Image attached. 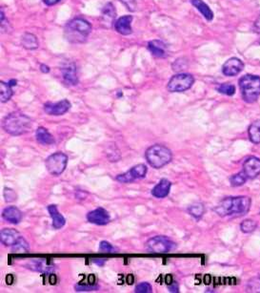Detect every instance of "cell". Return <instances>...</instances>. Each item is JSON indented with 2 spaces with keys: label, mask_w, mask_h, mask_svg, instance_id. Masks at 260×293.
Here are the masks:
<instances>
[{
  "label": "cell",
  "mask_w": 260,
  "mask_h": 293,
  "mask_svg": "<svg viewBox=\"0 0 260 293\" xmlns=\"http://www.w3.org/2000/svg\"><path fill=\"white\" fill-rule=\"evenodd\" d=\"M146 249L152 253L163 254L175 249V244L166 236H157L146 243Z\"/></svg>",
  "instance_id": "cell-6"
},
{
  "label": "cell",
  "mask_w": 260,
  "mask_h": 293,
  "mask_svg": "<svg viewBox=\"0 0 260 293\" xmlns=\"http://www.w3.org/2000/svg\"><path fill=\"white\" fill-rule=\"evenodd\" d=\"M67 162H68V157L62 152H58L48 157L45 164L50 174L54 176H59L65 171Z\"/></svg>",
  "instance_id": "cell-7"
},
{
  "label": "cell",
  "mask_w": 260,
  "mask_h": 293,
  "mask_svg": "<svg viewBox=\"0 0 260 293\" xmlns=\"http://www.w3.org/2000/svg\"><path fill=\"white\" fill-rule=\"evenodd\" d=\"M244 68L243 62L237 58L228 59L222 66V72L225 75L233 76L240 73Z\"/></svg>",
  "instance_id": "cell-13"
},
{
  "label": "cell",
  "mask_w": 260,
  "mask_h": 293,
  "mask_svg": "<svg viewBox=\"0 0 260 293\" xmlns=\"http://www.w3.org/2000/svg\"><path fill=\"white\" fill-rule=\"evenodd\" d=\"M0 92H1V103H7L9 100H11L13 96V90L12 86L4 81L0 82Z\"/></svg>",
  "instance_id": "cell-27"
},
{
  "label": "cell",
  "mask_w": 260,
  "mask_h": 293,
  "mask_svg": "<svg viewBox=\"0 0 260 293\" xmlns=\"http://www.w3.org/2000/svg\"><path fill=\"white\" fill-rule=\"evenodd\" d=\"M168 290L170 293H178V285L175 282H173L172 284L169 285Z\"/></svg>",
  "instance_id": "cell-38"
},
{
  "label": "cell",
  "mask_w": 260,
  "mask_h": 293,
  "mask_svg": "<svg viewBox=\"0 0 260 293\" xmlns=\"http://www.w3.org/2000/svg\"><path fill=\"white\" fill-rule=\"evenodd\" d=\"M4 198L6 200V202H14L16 199V194L15 191L13 189H9V188H5L4 190Z\"/></svg>",
  "instance_id": "cell-35"
},
{
  "label": "cell",
  "mask_w": 260,
  "mask_h": 293,
  "mask_svg": "<svg viewBox=\"0 0 260 293\" xmlns=\"http://www.w3.org/2000/svg\"><path fill=\"white\" fill-rule=\"evenodd\" d=\"M99 250L104 253H113L115 251V249L110 243L103 241L99 245Z\"/></svg>",
  "instance_id": "cell-34"
},
{
  "label": "cell",
  "mask_w": 260,
  "mask_h": 293,
  "mask_svg": "<svg viewBox=\"0 0 260 293\" xmlns=\"http://www.w3.org/2000/svg\"><path fill=\"white\" fill-rule=\"evenodd\" d=\"M147 171L148 169L145 164H137L130 168L126 173L118 175L116 177V180L121 183H128L139 179H143L147 174Z\"/></svg>",
  "instance_id": "cell-9"
},
{
  "label": "cell",
  "mask_w": 260,
  "mask_h": 293,
  "mask_svg": "<svg viewBox=\"0 0 260 293\" xmlns=\"http://www.w3.org/2000/svg\"><path fill=\"white\" fill-rule=\"evenodd\" d=\"M251 205L252 200L249 197H229L222 200L215 208V211L220 217H241L249 212Z\"/></svg>",
  "instance_id": "cell-1"
},
{
  "label": "cell",
  "mask_w": 260,
  "mask_h": 293,
  "mask_svg": "<svg viewBox=\"0 0 260 293\" xmlns=\"http://www.w3.org/2000/svg\"><path fill=\"white\" fill-rule=\"evenodd\" d=\"M133 17L131 15H124L119 17L115 23V28L117 33H119L122 36H129L132 33L131 29V21Z\"/></svg>",
  "instance_id": "cell-16"
},
{
  "label": "cell",
  "mask_w": 260,
  "mask_h": 293,
  "mask_svg": "<svg viewBox=\"0 0 260 293\" xmlns=\"http://www.w3.org/2000/svg\"><path fill=\"white\" fill-rule=\"evenodd\" d=\"M239 87L242 98L247 103H254L260 96V77L254 74H246L239 79Z\"/></svg>",
  "instance_id": "cell-5"
},
{
  "label": "cell",
  "mask_w": 260,
  "mask_h": 293,
  "mask_svg": "<svg viewBox=\"0 0 260 293\" xmlns=\"http://www.w3.org/2000/svg\"><path fill=\"white\" fill-rule=\"evenodd\" d=\"M9 84L13 87V86H15V84H16V80L15 79H13V80H10V82H9Z\"/></svg>",
  "instance_id": "cell-46"
},
{
  "label": "cell",
  "mask_w": 260,
  "mask_h": 293,
  "mask_svg": "<svg viewBox=\"0 0 260 293\" xmlns=\"http://www.w3.org/2000/svg\"><path fill=\"white\" fill-rule=\"evenodd\" d=\"M188 211L193 217H195V219H199L202 217L203 214H204L205 207L200 203H195L189 207Z\"/></svg>",
  "instance_id": "cell-29"
},
{
  "label": "cell",
  "mask_w": 260,
  "mask_h": 293,
  "mask_svg": "<svg viewBox=\"0 0 260 293\" xmlns=\"http://www.w3.org/2000/svg\"><path fill=\"white\" fill-rule=\"evenodd\" d=\"M247 180H248V178L246 177L244 172L241 171V172H239L237 174L232 175L230 178V183H231V186L238 187V186H242L243 184H245Z\"/></svg>",
  "instance_id": "cell-30"
},
{
  "label": "cell",
  "mask_w": 260,
  "mask_h": 293,
  "mask_svg": "<svg viewBox=\"0 0 260 293\" xmlns=\"http://www.w3.org/2000/svg\"><path fill=\"white\" fill-rule=\"evenodd\" d=\"M21 44L27 50H35L38 47V41L34 35L25 33L21 37Z\"/></svg>",
  "instance_id": "cell-24"
},
{
  "label": "cell",
  "mask_w": 260,
  "mask_h": 293,
  "mask_svg": "<svg viewBox=\"0 0 260 293\" xmlns=\"http://www.w3.org/2000/svg\"><path fill=\"white\" fill-rule=\"evenodd\" d=\"M29 266L32 269L40 272H49L54 269V266L50 265L44 259H34L30 263Z\"/></svg>",
  "instance_id": "cell-25"
},
{
  "label": "cell",
  "mask_w": 260,
  "mask_h": 293,
  "mask_svg": "<svg viewBox=\"0 0 260 293\" xmlns=\"http://www.w3.org/2000/svg\"><path fill=\"white\" fill-rule=\"evenodd\" d=\"M93 262L95 264H98V265H103L105 263V260L104 259H95Z\"/></svg>",
  "instance_id": "cell-41"
},
{
  "label": "cell",
  "mask_w": 260,
  "mask_h": 293,
  "mask_svg": "<svg viewBox=\"0 0 260 293\" xmlns=\"http://www.w3.org/2000/svg\"><path fill=\"white\" fill-rule=\"evenodd\" d=\"M172 183L167 179L160 180L159 183L153 188L152 195L158 199H163L167 197L171 190Z\"/></svg>",
  "instance_id": "cell-17"
},
{
  "label": "cell",
  "mask_w": 260,
  "mask_h": 293,
  "mask_svg": "<svg viewBox=\"0 0 260 293\" xmlns=\"http://www.w3.org/2000/svg\"><path fill=\"white\" fill-rule=\"evenodd\" d=\"M44 2V4H46L47 6H53L55 4L58 3L60 0H42Z\"/></svg>",
  "instance_id": "cell-39"
},
{
  "label": "cell",
  "mask_w": 260,
  "mask_h": 293,
  "mask_svg": "<svg viewBox=\"0 0 260 293\" xmlns=\"http://www.w3.org/2000/svg\"><path fill=\"white\" fill-rule=\"evenodd\" d=\"M87 220L91 223H95L98 225H105L110 222L111 217L107 210H105L102 207H98L88 213Z\"/></svg>",
  "instance_id": "cell-12"
},
{
  "label": "cell",
  "mask_w": 260,
  "mask_h": 293,
  "mask_svg": "<svg viewBox=\"0 0 260 293\" xmlns=\"http://www.w3.org/2000/svg\"><path fill=\"white\" fill-rule=\"evenodd\" d=\"M191 3L193 6H195L201 13V15L208 21H212L214 19L213 11L210 9V7L203 0H191Z\"/></svg>",
  "instance_id": "cell-23"
},
{
  "label": "cell",
  "mask_w": 260,
  "mask_h": 293,
  "mask_svg": "<svg viewBox=\"0 0 260 293\" xmlns=\"http://www.w3.org/2000/svg\"><path fill=\"white\" fill-rule=\"evenodd\" d=\"M128 284H132L133 283V276L132 275H128V279H127Z\"/></svg>",
  "instance_id": "cell-44"
},
{
  "label": "cell",
  "mask_w": 260,
  "mask_h": 293,
  "mask_svg": "<svg viewBox=\"0 0 260 293\" xmlns=\"http://www.w3.org/2000/svg\"><path fill=\"white\" fill-rule=\"evenodd\" d=\"M6 282H7V284H9V285H11V284H13V275H8L7 277H6Z\"/></svg>",
  "instance_id": "cell-42"
},
{
  "label": "cell",
  "mask_w": 260,
  "mask_h": 293,
  "mask_svg": "<svg viewBox=\"0 0 260 293\" xmlns=\"http://www.w3.org/2000/svg\"><path fill=\"white\" fill-rule=\"evenodd\" d=\"M258 224L255 220H245L240 225L242 232L244 233H251L253 232L256 228H257Z\"/></svg>",
  "instance_id": "cell-32"
},
{
  "label": "cell",
  "mask_w": 260,
  "mask_h": 293,
  "mask_svg": "<svg viewBox=\"0 0 260 293\" xmlns=\"http://www.w3.org/2000/svg\"><path fill=\"white\" fill-rule=\"evenodd\" d=\"M145 158L152 167L159 169L172 161L173 154L168 147L162 145H155L147 149Z\"/></svg>",
  "instance_id": "cell-4"
},
{
  "label": "cell",
  "mask_w": 260,
  "mask_h": 293,
  "mask_svg": "<svg viewBox=\"0 0 260 293\" xmlns=\"http://www.w3.org/2000/svg\"><path fill=\"white\" fill-rule=\"evenodd\" d=\"M40 70L45 73H49V72H50V68H49L47 65H45V64H41V65H40Z\"/></svg>",
  "instance_id": "cell-40"
},
{
  "label": "cell",
  "mask_w": 260,
  "mask_h": 293,
  "mask_svg": "<svg viewBox=\"0 0 260 293\" xmlns=\"http://www.w3.org/2000/svg\"><path fill=\"white\" fill-rule=\"evenodd\" d=\"M35 138H36L37 142L43 146H50V145H53L56 143L52 134L44 127L37 128V130L35 132Z\"/></svg>",
  "instance_id": "cell-22"
},
{
  "label": "cell",
  "mask_w": 260,
  "mask_h": 293,
  "mask_svg": "<svg viewBox=\"0 0 260 293\" xmlns=\"http://www.w3.org/2000/svg\"><path fill=\"white\" fill-rule=\"evenodd\" d=\"M195 78L190 73H177L170 79L167 88L172 93L185 92L193 86Z\"/></svg>",
  "instance_id": "cell-8"
},
{
  "label": "cell",
  "mask_w": 260,
  "mask_h": 293,
  "mask_svg": "<svg viewBox=\"0 0 260 293\" xmlns=\"http://www.w3.org/2000/svg\"><path fill=\"white\" fill-rule=\"evenodd\" d=\"M116 11L112 3L106 4L102 9V24L106 28H111L116 23Z\"/></svg>",
  "instance_id": "cell-15"
},
{
  "label": "cell",
  "mask_w": 260,
  "mask_h": 293,
  "mask_svg": "<svg viewBox=\"0 0 260 293\" xmlns=\"http://www.w3.org/2000/svg\"><path fill=\"white\" fill-rule=\"evenodd\" d=\"M48 211L52 217V220H53V226L54 228L56 229H60L62 228L65 223H66V220L65 218L59 213L58 211V206L55 205H51L48 206Z\"/></svg>",
  "instance_id": "cell-21"
},
{
  "label": "cell",
  "mask_w": 260,
  "mask_h": 293,
  "mask_svg": "<svg viewBox=\"0 0 260 293\" xmlns=\"http://www.w3.org/2000/svg\"><path fill=\"white\" fill-rule=\"evenodd\" d=\"M217 91L226 96H233L235 93V86L231 83H223L217 87Z\"/></svg>",
  "instance_id": "cell-31"
},
{
  "label": "cell",
  "mask_w": 260,
  "mask_h": 293,
  "mask_svg": "<svg viewBox=\"0 0 260 293\" xmlns=\"http://www.w3.org/2000/svg\"><path fill=\"white\" fill-rule=\"evenodd\" d=\"M249 138L253 144H260V119L254 121L249 127Z\"/></svg>",
  "instance_id": "cell-26"
},
{
  "label": "cell",
  "mask_w": 260,
  "mask_h": 293,
  "mask_svg": "<svg viewBox=\"0 0 260 293\" xmlns=\"http://www.w3.org/2000/svg\"><path fill=\"white\" fill-rule=\"evenodd\" d=\"M12 251L15 254H24V253H27L29 251V245L25 241V239H23L22 237H20L17 240V242L15 243V245L12 246Z\"/></svg>",
  "instance_id": "cell-28"
},
{
  "label": "cell",
  "mask_w": 260,
  "mask_h": 293,
  "mask_svg": "<svg viewBox=\"0 0 260 293\" xmlns=\"http://www.w3.org/2000/svg\"><path fill=\"white\" fill-rule=\"evenodd\" d=\"M72 107V104L68 100H62L57 103H47L44 105V110L51 116H62L67 113Z\"/></svg>",
  "instance_id": "cell-10"
},
{
  "label": "cell",
  "mask_w": 260,
  "mask_h": 293,
  "mask_svg": "<svg viewBox=\"0 0 260 293\" xmlns=\"http://www.w3.org/2000/svg\"><path fill=\"white\" fill-rule=\"evenodd\" d=\"M148 49L152 55L156 58H165L167 53V47L165 43L159 39L152 40L148 43Z\"/></svg>",
  "instance_id": "cell-20"
},
{
  "label": "cell",
  "mask_w": 260,
  "mask_h": 293,
  "mask_svg": "<svg viewBox=\"0 0 260 293\" xmlns=\"http://www.w3.org/2000/svg\"><path fill=\"white\" fill-rule=\"evenodd\" d=\"M98 290L97 287L94 286H81V285H76L75 286V291L76 292H93Z\"/></svg>",
  "instance_id": "cell-37"
},
{
  "label": "cell",
  "mask_w": 260,
  "mask_h": 293,
  "mask_svg": "<svg viewBox=\"0 0 260 293\" xmlns=\"http://www.w3.org/2000/svg\"><path fill=\"white\" fill-rule=\"evenodd\" d=\"M171 282H172V276H171V275H167V276H166V283H167L168 285H170V284H172Z\"/></svg>",
  "instance_id": "cell-43"
},
{
  "label": "cell",
  "mask_w": 260,
  "mask_h": 293,
  "mask_svg": "<svg viewBox=\"0 0 260 293\" xmlns=\"http://www.w3.org/2000/svg\"><path fill=\"white\" fill-rule=\"evenodd\" d=\"M248 180H254L260 175V159L257 157H250L243 163V169Z\"/></svg>",
  "instance_id": "cell-11"
},
{
  "label": "cell",
  "mask_w": 260,
  "mask_h": 293,
  "mask_svg": "<svg viewBox=\"0 0 260 293\" xmlns=\"http://www.w3.org/2000/svg\"><path fill=\"white\" fill-rule=\"evenodd\" d=\"M89 282H90L91 284L95 282V276H94V275H92V274H91V275L89 276Z\"/></svg>",
  "instance_id": "cell-45"
},
{
  "label": "cell",
  "mask_w": 260,
  "mask_h": 293,
  "mask_svg": "<svg viewBox=\"0 0 260 293\" xmlns=\"http://www.w3.org/2000/svg\"><path fill=\"white\" fill-rule=\"evenodd\" d=\"M62 77L68 85H76L78 83V77L76 74V66L73 62L65 63L61 69Z\"/></svg>",
  "instance_id": "cell-14"
},
{
  "label": "cell",
  "mask_w": 260,
  "mask_h": 293,
  "mask_svg": "<svg viewBox=\"0 0 260 293\" xmlns=\"http://www.w3.org/2000/svg\"><path fill=\"white\" fill-rule=\"evenodd\" d=\"M20 237L21 236L19 233L13 228H5L1 230V233H0L1 243L7 247L14 246Z\"/></svg>",
  "instance_id": "cell-18"
},
{
  "label": "cell",
  "mask_w": 260,
  "mask_h": 293,
  "mask_svg": "<svg viewBox=\"0 0 260 293\" xmlns=\"http://www.w3.org/2000/svg\"><path fill=\"white\" fill-rule=\"evenodd\" d=\"M32 125V119L22 112L15 111L3 120V128L13 136H20L28 132Z\"/></svg>",
  "instance_id": "cell-2"
},
{
  "label": "cell",
  "mask_w": 260,
  "mask_h": 293,
  "mask_svg": "<svg viewBox=\"0 0 260 293\" xmlns=\"http://www.w3.org/2000/svg\"><path fill=\"white\" fill-rule=\"evenodd\" d=\"M3 219L11 223L17 224L22 220V213L21 211L15 206H9L5 208L2 212Z\"/></svg>",
  "instance_id": "cell-19"
},
{
  "label": "cell",
  "mask_w": 260,
  "mask_h": 293,
  "mask_svg": "<svg viewBox=\"0 0 260 293\" xmlns=\"http://www.w3.org/2000/svg\"><path fill=\"white\" fill-rule=\"evenodd\" d=\"M92 31V25L83 18H74L65 27L64 36L71 43H83Z\"/></svg>",
  "instance_id": "cell-3"
},
{
  "label": "cell",
  "mask_w": 260,
  "mask_h": 293,
  "mask_svg": "<svg viewBox=\"0 0 260 293\" xmlns=\"http://www.w3.org/2000/svg\"><path fill=\"white\" fill-rule=\"evenodd\" d=\"M134 292L136 293H152V287L148 283H141L135 287Z\"/></svg>",
  "instance_id": "cell-33"
},
{
  "label": "cell",
  "mask_w": 260,
  "mask_h": 293,
  "mask_svg": "<svg viewBox=\"0 0 260 293\" xmlns=\"http://www.w3.org/2000/svg\"><path fill=\"white\" fill-rule=\"evenodd\" d=\"M130 12H135L136 10V2L135 0H120Z\"/></svg>",
  "instance_id": "cell-36"
}]
</instances>
